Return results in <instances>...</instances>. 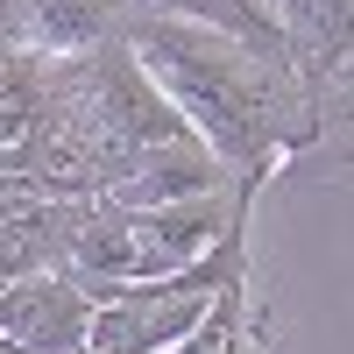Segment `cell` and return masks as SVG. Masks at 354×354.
Masks as SVG:
<instances>
[{"label":"cell","mask_w":354,"mask_h":354,"mask_svg":"<svg viewBox=\"0 0 354 354\" xmlns=\"http://www.w3.org/2000/svg\"><path fill=\"white\" fill-rule=\"evenodd\" d=\"M234 227H241L234 192L185 198V205H106V198H85V227L71 241L64 277L100 305L113 283H163L177 270H192Z\"/></svg>","instance_id":"obj_2"},{"label":"cell","mask_w":354,"mask_h":354,"mask_svg":"<svg viewBox=\"0 0 354 354\" xmlns=\"http://www.w3.org/2000/svg\"><path fill=\"white\" fill-rule=\"evenodd\" d=\"M43 106L57 113V121H71L106 156V185L121 177L128 156L192 135L185 113L156 93V78L135 64V50L121 36L93 43V50H71V57H43Z\"/></svg>","instance_id":"obj_3"},{"label":"cell","mask_w":354,"mask_h":354,"mask_svg":"<svg viewBox=\"0 0 354 354\" xmlns=\"http://www.w3.org/2000/svg\"><path fill=\"white\" fill-rule=\"evenodd\" d=\"M71 354H85V347H71Z\"/></svg>","instance_id":"obj_9"},{"label":"cell","mask_w":354,"mask_h":354,"mask_svg":"<svg viewBox=\"0 0 354 354\" xmlns=\"http://www.w3.org/2000/svg\"><path fill=\"white\" fill-rule=\"evenodd\" d=\"M0 354H28V347H21V340H8V333H0Z\"/></svg>","instance_id":"obj_8"},{"label":"cell","mask_w":354,"mask_h":354,"mask_svg":"<svg viewBox=\"0 0 354 354\" xmlns=\"http://www.w3.org/2000/svg\"><path fill=\"white\" fill-rule=\"evenodd\" d=\"M85 326H93V298L64 270L0 283V333L21 340L28 354H71V347H85Z\"/></svg>","instance_id":"obj_5"},{"label":"cell","mask_w":354,"mask_h":354,"mask_svg":"<svg viewBox=\"0 0 354 354\" xmlns=\"http://www.w3.org/2000/svg\"><path fill=\"white\" fill-rule=\"evenodd\" d=\"M170 354H241V277L213 290V305L198 312V326L177 340Z\"/></svg>","instance_id":"obj_7"},{"label":"cell","mask_w":354,"mask_h":354,"mask_svg":"<svg viewBox=\"0 0 354 354\" xmlns=\"http://www.w3.org/2000/svg\"><path fill=\"white\" fill-rule=\"evenodd\" d=\"M121 43L135 50V64L156 78V93L185 113V128L241 177H262V163H270L283 142H298L312 128L305 121L312 93L290 78V64L255 57L248 43H234V36H220V28H205V21H177V15L135 8Z\"/></svg>","instance_id":"obj_1"},{"label":"cell","mask_w":354,"mask_h":354,"mask_svg":"<svg viewBox=\"0 0 354 354\" xmlns=\"http://www.w3.org/2000/svg\"><path fill=\"white\" fill-rule=\"evenodd\" d=\"M128 15H135V0H28V50L71 57V50L113 43L128 28Z\"/></svg>","instance_id":"obj_6"},{"label":"cell","mask_w":354,"mask_h":354,"mask_svg":"<svg viewBox=\"0 0 354 354\" xmlns=\"http://www.w3.org/2000/svg\"><path fill=\"white\" fill-rule=\"evenodd\" d=\"M213 192H234V170L198 135H177V142H156V149L128 156L100 198L106 205H185V198H213Z\"/></svg>","instance_id":"obj_4"}]
</instances>
